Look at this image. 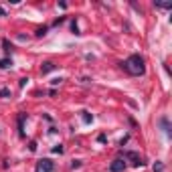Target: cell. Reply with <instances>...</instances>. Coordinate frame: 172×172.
Wrapping results in <instances>:
<instances>
[{
	"instance_id": "cell-1",
	"label": "cell",
	"mask_w": 172,
	"mask_h": 172,
	"mask_svg": "<svg viewBox=\"0 0 172 172\" xmlns=\"http://www.w3.org/2000/svg\"><path fill=\"white\" fill-rule=\"evenodd\" d=\"M122 69L126 73L134 75V77H140V75L146 73V63H144V57L140 55H130L128 59L122 63Z\"/></svg>"
},
{
	"instance_id": "cell-2",
	"label": "cell",
	"mask_w": 172,
	"mask_h": 172,
	"mask_svg": "<svg viewBox=\"0 0 172 172\" xmlns=\"http://www.w3.org/2000/svg\"><path fill=\"white\" fill-rule=\"evenodd\" d=\"M53 170H55V162L51 158H41L37 162V168H34V172H53Z\"/></svg>"
},
{
	"instance_id": "cell-3",
	"label": "cell",
	"mask_w": 172,
	"mask_h": 172,
	"mask_svg": "<svg viewBox=\"0 0 172 172\" xmlns=\"http://www.w3.org/2000/svg\"><path fill=\"white\" fill-rule=\"evenodd\" d=\"M123 158H128L130 162H132L134 168H140V166H144V164H146V162H144V158L140 156L138 152H123Z\"/></svg>"
},
{
	"instance_id": "cell-4",
	"label": "cell",
	"mask_w": 172,
	"mask_h": 172,
	"mask_svg": "<svg viewBox=\"0 0 172 172\" xmlns=\"http://www.w3.org/2000/svg\"><path fill=\"white\" fill-rule=\"evenodd\" d=\"M126 170V162H123L122 158H115L111 164H109V172H123Z\"/></svg>"
},
{
	"instance_id": "cell-5",
	"label": "cell",
	"mask_w": 172,
	"mask_h": 172,
	"mask_svg": "<svg viewBox=\"0 0 172 172\" xmlns=\"http://www.w3.org/2000/svg\"><path fill=\"white\" fill-rule=\"evenodd\" d=\"M55 69H57V65H55L53 61H45V63L41 65V73L47 75V73H51V71H55Z\"/></svg>"
},
{
	"instance_id": "cell-6",
	"label": "cell",
	"mask_w": 172,
	"mask_h": 172,
	"mask_svg": "<svg viewBox=\"0 0 172 172\" xmlns=\"http://www.w3.org/2000/svg\"><path fill=\"white\" fill-rule=\"evenodd\" d=\"M25 119H26V113H20L18 115V136L20 138H25V130H22L25 128Z\"/></svg>"
},
{
	"instance_id": "cell-7",
	"label": "cell",
	"mask_w": 172,
	"mask_h": 172,
	"mask_svg": "<svg viewBox=\"0 0 172 172\" xmlns=\"http://www.w3.org/2000/svg\"><path fill=\"white\" fill-rule=\"evenodd\" d=\"M160 126L166 132V136H170V126H168V118H160Z\"/></svg>"
},
{
	"instance_id": "cell-8",
	"label": "cell",
	"mask_w": 172,
	"mask_h": 172,
	"mask_svg": "<svg viewBox=\"0 0 172 172\" xmlns=\"http://www.w3.org/2000/svg\"><path fill=\"white\" fill-rule=\"evenodd\" d=\"M81 119H83V123H91L93 115H89V111H81Z\"/></svg>"
},
{
	"instance_id": "cell-9",
	"label": "cell",
	"mask_w": 172,
	"mask_h": 172,
	"mask_svg": "<svg viewBox=\"0 0 172 172\" xmlns=\"http://www.w3.org/2000/svg\"><path fill=\"white\" fill-rule=\"evenodd\" d=\"M0 97H4V99L12 97V91H10L8 87H2V89H0Z\"/></svg>"
},
{
	"instance_id": "cell-10",
	"label": "cell",
	"mask_w": 172,
	"mask_h": 172,
	"mask_svg": "<svg viewBox=\"0 0 172 172\" xmlns=\"http://www.w3.org/2000/svg\"><path fill=\"white\" fill-rule=\"evenodd\" d=\"M12 67V61L10 59H0V69H8Z\"/></svg>"
},
{
	"instance_id": "cell-11",
	"label": "cell",
	"mask_w": 172,
	"mask_h": 172,
	"mask_svg": "<svg viewBox=\"0 0 172 172\" xmlns=\"http://www.w3.org/2000/svg\"><path fill=\"white\" fill-rule=\"evenodd\" d=\"M47 30H49V26H39V29H37V37H45V34H47Z\"/></svg>"
},
{
	"instance_id": "cell-12",
	"label": "cell",
	"mask_w": 172,
	"mask_h": 172,
	"mask_svg": "<svg viewBox=\"0 0 172 172\" xmlns=\"http://www.w3.org/2000/svg\"><path fill=\"white\" fill-rule=\"evenodd\" d=\"M2 47H4V51H6V53H10V51H12V45H10V41H8V39H4V41H2Z\"/></svg>"
},
{
	"instance_id": "cell-13",
	"label": "cell",
	"mask_w": 172,
	"mask_h": 172,
	"mask_svg": "<svg viewBox=\"0 0 172 172\" xmlns=\"http://www.w3.org/2000/svg\"><path fill=\"white\" fill-rule=\"evenodd\" d=\"M71 30H73L75 34H81L79 33V26H77V20H71Z\"/></svg>"
},
{
	"instance_id": "cell-14",
	"label": "cell",
	"mask_w": 172,
	"mask_h": 172,
	"mask_svg": "<svg viewBox=\"0 0 172 172\" xmlns=\"http://www.w3.org/2000/svg\"><path fill=\"white\" fill-rule=\"evenodd\" d=\"M154 6H158V8H164V10L172 8V4H162V2H154Z\"/></svg>"
},
{
	"instance_id": "cell-15",
	"label": "cell",
	"mask_w": 172,
	"mask_h": 172,
	"mask_svg": "<svg viewBox=\"0 0 172 172\" xmlns=\"http://www.w3.org/2000/svg\"><path fill=\"white\" fill-rule=\"evenodd\" d=\"M164 170V164L162 162H156V164H154V172H162Z\"/></svg>"
},
{
	"instance_id": "cell-16",
	"label": "cell",
	"mask_w": 172,
	"mask_h": 172,
	"mask_svg": "<svg viewBox=\"0 0 172 172\" xmlns=\"http://www.w3.org/2000/svg\"><path fill=\"white\" fill-rule=\"evenodd\" d=\"M63 150H65V148L61 146V144H57V146L53 148V152H55V154H63Z\"/></svg>"
},
{
	"instance_id": "cell-17",
	"label": "cell",
	"mask_w": 172,
	"mask_h": 172,
	"mask_svg": "<svg viewBox=\"0 0 172 172\" xmlns=\"http://www.w3.org/2000/svg\"><path fill=\"white\" fill-rule=\"evenodd\" d=\"M29 150H30V152H37V142H34V140L29 142Z\"/></svg>"
},
{
	"instance_id": "cell-18",
	"label": "cell",
	"mask_w": 172,
	"mask_h": 172,
	"mask_svg": "<svg viewBox=\"0 0 172 172\" xmlns=\"http://www.w3.org/2000/svg\"><path fill=\"white\" fill-rule=\"evenodd\" d=\"M71 168H73V170L81 168V160H73V162H71Z\"/></svg>"
},
{
	"instance_id": "cell-19",
	"label": "cell",
	"mask_w": 172,
	"mask_h": 172,
	"mask_svg": "<svg viewBox=\"0 0 172 172\" xmlns=\"http://www.w3.org/2000/svg\"><path fill=\"white\" fill-rule=\"evenodd\" d=\"M97 142L105 144V142H108V136H105V134H99V136H97Z\"/></svg>"
},
{
	"instance_id": "cell-20",
	"label": "cell",
	"mask_w": 172,
	"mask_h": 172,
	"mask_svg": "<svg viewBox=\"0 0 172 172\" xmlns=\"http://www.w3.org/2000/svg\"><path fill=\"white\" fill-rule=\"evenodd\" d=\"M63 22H65V16H59V18L53 22V26H59V25H63Z\"/></svg>"
},
{
	"instance_id": "cell-21",
	"label": "cell",
	"mask_w": 172,
	"mask_h": 172,
	"mask_svg": "<svg viewBox=\"0 0 172 172\" xmlns=\"http://www.w3.org/2000/svg\"><path fill=\"white\" fill-rule=\"evenodd\" d=\"M61 81H63V79H61V77H57V79H53V81H51V85H53V87H55V85H59Z\"/></svg>"
},
{
	"instance_id": "cell-22",
	"label": "cell",
	"mask_w": 172,
	"mask_h": 172,
	"mask_svg": "<svg viewBox=\"0 0 172 172\" xmlns=\"http://www.w3.org/2000/svg\"><path fill=\"white\" fill-rule=\"evenodd\" d=\"M26 81H29V79H26V77H22V79L18 81V85H20V87H25V85H26Z\"/></svg>"
},
{
	"instance_id": "cell-23",
	"label": "cell",
	"mask_w": 172,
	"mask_h": 172,
	"mask_svg": "<svg viewBox=\"0 0 172 172\" xmlns=\"http://www.w3.org/2000/svg\"><path fill=\"white\" fill-rule=\"evenodd\" d=\"M128 140H130V136H123V138H122V142H119V146H123V144L128 142Z\"/></svg>"
},
{
	"instance_id": "cell-24",
	"label": "cell",
	"mask_w": 172,
	"mask_h": 172,
	"mask_svg": "<svg viewBox=\"0 0 172 172\" xmlns=\"http://www.w3.org/2000/svg\"><path fill=\"white\" fill-rule=\"evenodd\" d=\"M0 16H6V12H4V8L0 6Z\"/></svg>"
}]
</instances>
